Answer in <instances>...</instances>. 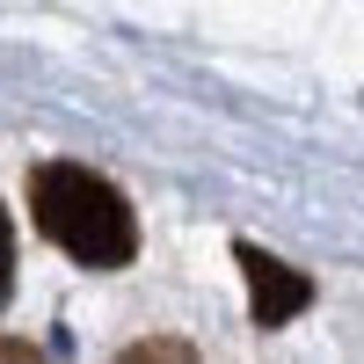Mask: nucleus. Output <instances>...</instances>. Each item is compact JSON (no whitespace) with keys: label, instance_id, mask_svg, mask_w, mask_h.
Listing matches in <instances>:
<instances>
[{"label":"nucleus","instance_id":"f257e3e1","mask_svg":"<svg viewBox=\"0 0 364 364\" xmlns=\"http://www.w3.org/2000/svg\"><path fill=\"white\" fill-rule=\"evenodd\" d=\"M29 211L51 248H66L80 269H124L139 255V219L117 182H102L80 161H44L29 168Z\"/></svg>","mask_w":364,"mask_h":364},{"label":"nucleus","instance_id":"f03ea898","mask_svg":"<svg viewBox=\"0 0 364 364\" xmlns=\"http://www.w3.org/2000/svg\"><path fill=\"white\" fill-rule=\"evenodd\" d=\"M240 277H248V321L255 328H284V321H299L314 306V284H306V269H291V262H277V255H262L255 240H240Z\"/></svg>","mask_w":364,"mask_h":364},{"label":"nucleus","instance_id":"7ed1b4c3","mask_svg":"<svg viewBox=\"0 0 364 364\" xmlns=\"http://www.w3.org/2000/svg\"><path fill=\"white\" fill-rule=\"evenodd\" d=\"M8 291H15V226L0 211V306H8Z\"/></svg>","mask_w":364,"mask_h":364},{"label":"nucleus","instance_id":"20e7f679","mask_svg":"<svg viewBox=\"0 0 364 364\" xmlns=\"http://www.w3.org/2000/svg\"><path fill=\"white\" fill-rule=\"evenodd\" d=\"M124 357H197V350L190 343H132Z\"/></svg>","mask_w":364,"mask_h":364}]
</instances>
